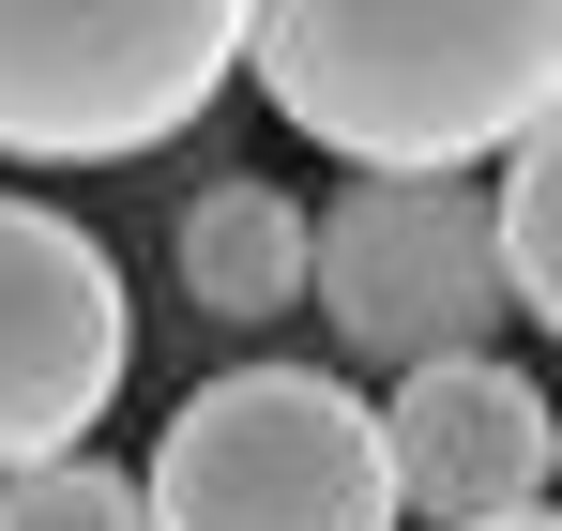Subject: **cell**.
I'll list each match as a JSON object with an SVG mask.
<instances>
[{
    "label": "cell",
    "instance_id": "1",
    "mask_svg": "<svg viewBox=\"0 0 562 531\" xmlns=\"http://www.w3.org/2000/svg\"><path fill=\"white\" fill-rule=\"evenodd\" d=\"M244 77L289 137L350 152V182H471L562 106V0H457V15H244Z\"/></svg>",
    "mask_w": 562,
    "mask_h": 531
},
{
    "label": "cell",
    "instance_id": "2",
    "mask_svg": "<svg viewBox=\"0 0 562 531\" xmlns=\"http://www.w3.org/2000/svg\"><path fill=\"white\" fill-rule=\"evenodd\" d=\"M153 531H395V441L380 395L319 364H228L168 410V441L137 471Z\"/></svg>",
    "mask_w": 562,
    "mask_h": 531
},
{
    "label": "cell",
    "instance_id": "3",
    "mask_svg": "<svg viewBox=\"0 0 562 531\" xmlns=\"http://www.w3.org/2000/svg\"><path fill=\"white\" fill-rule=\"evenodd\" d=\"M244 77V0H106V15H0V152L106 168L183 137Z\"/></svg>",
    "mask_w": 562,
    "mask_h": 531
},
{
    "label": "cell",
    "instance_id": "4",
    "mask_svg": "<svg viewBox=\"0 0 562 531\" xmlns=\"http://www.w3.org/2000/svg\"><path fill=\"white\" fill-rule=\"evenodd\" d=\"M304 304L335 319V350L411 380V364H486L502 335V197L486 182H350L319 213V273Z\"/></svg>",
    "mask_w": 562,
    "mask_h": 531
},
{
    "label": "cell",
    "instance_id": "5",
    "mask_svg": "<svg viewBox=\"0 0 562 531\" xmlns=\"http://www.w3.org/2000/svg\"><path fill=\"white\" fill-rule=\"evenodd\" d=\"M122 364H137L122 259H106L77 213L0 197V486H15V471L92 455L106 395H122Z\"/></svg>",
    "mask_w": 562,
    "mask_h": 531
},
{
    "label": "cell",
    "instance_id": "6",
    "mask_svg": "<svg viewBox=\"0 0 562 531\" xmlns=\"http://www.w3.org/2000/svg\"><path fill=\"white\" fill-rule=\"evenodd\" d=\"M380 441H395V501L426 531H502V517H532L562 410L486 350V364H411V380H380Z\"/></svg>",
    "mask_w": 562,
    "mask_h": 531
},
{
    "label": "cell",
    "instance_id": "7",
    "mask_svg": "<svg viewBox=\"0 0 562 531\" xmlns=\"http://www.w3.org/2000/svg\"><path fill=\"white\" fill-rule=\"evenodd\" d=\"M168 259H183V304H198V319H289L304 273H319V213H304L289 182H198Z\"/></svg>",
    "mask_w": 562,
    "mask_h": 531
},
{
    "label": "cell",
    "instance_id": "8",
    "mask_svg": "<svg viewBox=\"0 0 562 531\" xmlns=\"http://www.w3.org/2000/svg\"><path fill=\"white\" fill-rule=\"evenodd\" d=\"M486 197H502V289L532 304V335H562V106L502 152Z\"/></svg>",
    "mask_w": 562,
    "mask_h": 531
},
{
    "label": "cell",
    "instance_id": "9",
    "mask_svg": "<svg viewBox=\"0 0 562 531\" xmlns=\"http://www.w3.org/2000/svg\"><path fill=\"white\" fill-rule=\"evenodd\" d=\"M0 531H153V501H137V471L61 455V471H15L0 486Z\"/></svg>",
    "mask_w": 562,
    "mask_h": 531
},
{
    "label": "cell",
    "instance_id": "10",
    "mask_svg": "<svg viewBox=\"0 0 562 531\" xmlns=\"http://www.w3.org/2000/svg\"><path fill=\"white\" fill-rule=\"evenodd\" d=\"M502 531H562V501H532V517H502Z\"/></svg>",
    "mask_w": 562,
    "mask_h": 531
},
{
    "label": "cell",
    "instance_id": "11",
    "mask_svg": "<svg viewBox=\"0 0 562 531\" xmlns=\"http://www.w3.org/2000/svg\"><path fill=\"white\" fill-rule=\"evenodd\" d=\"M548 486H562V441H548Z\"/></svg>",
    "mask_w": 562,
    "mask_h": 531
}]
</instances>
